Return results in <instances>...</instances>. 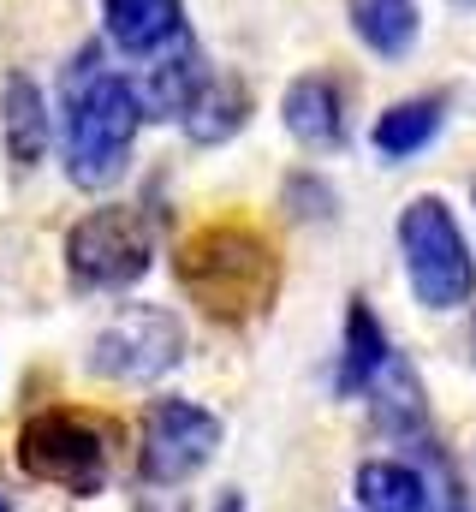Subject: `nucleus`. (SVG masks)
<instances>
[{
    "label": "nucleus",
    "instance_id": "obj_17",
    "mask_svg": "<svg viewBox=\"0 0 476 512\" xmlns=\"http://www.w3.org/2000/svg\"><path fill=\"white\" fill-rule=\"evenodd\" d=\"M244 120H250V90H244V84H227V78H215V84L203 90V102L191 108L185 131H191L197 143H227Z\"/></svg>",
    "mask_w": 476,
    "mask_h": 512
},
{
    "label": "nucleus",
    "instance_id": "obj_8",
    "mask_svg": "<svg viewBox=\"0 0 476 512\" xmlns=\"http://www.w3.org/2000/svg\"><path fill=\"white\" fill-rule=\"evenodd\" d=\"M102 30L119 54H161L185 36V0H102Z\"/></svg>",
    "mask_w": 476,
    "mask_h": 512
},
{
    "label": "nucleus",
    "instance_id": "obj_9",
    "mask_svg": "<svg viewBox=\"0 0 476 512\" xmlns=\"http://www.w3.org/2000/svg\"><path fill=\"white\" fill-rule=\"evenodd\" d=\"M280 120H286V131H292L304 149H340V143H346V96H340L334 78L310 72V78L286 84Z\"/></svg>",
    "mask_w": 476,
    "mask_h": 512
},
{
    "label": "nucleus",
    "instance_id": "obj_6",
    "mask_svg": "<svg viewBox=\"0 0 476 512\" xmlns=\"http://www.w3.org/2000/svg\"><path fill=\"white\" fill-rule=\"evenodd\" d=\"M179 358H185V328L161 304H125L90 340V370L102 382H125V387L161 382L167 370H179Z\"/></svg>",
    "mask_w": 476,
    "mask_h": 512
},
{
    "label": "nucleus",
    "instance_id": "obj_10",
    "mask_svg": "<svg viewBox=\"0 0 476 512\" xmlns=\"http://www.w3.org/2000/svg\"><path fill=\"white\" fill-rule=\"evenodd\" d=\"M209 84H215V78H209V66L197 60V48L167 54L161 66H149V72L137 78L143 120H191V108L203 102V90H209Z\"/></svg>",
    "mask_w": 476,
    "mask_h": 512
},
{
    "label": "nucleus",
    "instance_id": "obj_11",
    "mask_svg": "<svg viewBox=\"0 0 476 512\" xmlns=\"http://www.w3.org/2000/svg\"><path fill=\"white\" fill-rule=\"evenodd\" d=\"M0 143H6V155H12L18 173H30L48 155V96L24 72H12L0 84Z\"/></svg>",
    "mask_w": 476,
    "mask_h": 512
},
{
    "label": "nucleus",
    "instance_id": "obj_5",
    "mask_svg": "<svg viewBox=\"0 0 476 512\" xmlns=\"http://www.w3.org/2000/svg\"><path fill=\"white\" fill-rule=\"evenodd\" d=\"M149 262H155V233H149L143 209H131V203L90 209L66 233V268L84 292H125L149 274Z\"/></svg>",
    "mask_w": 476,
    "mask_h": 512
},
{
    "label": "nucleus",
    "instance_id": "obj_16",
    "mask_svg": "<svg viewBox=\"0 0 476 512\" xmlns=\"http://www.w3.org/2000/svg\"><path fill=\"white\" fill-rule=\"evenodd\" d=\"M369 399H375L381 429H393V435H423V429H429V399H423V382H417V370H411L399 352H393V358H387V370L375 376Z\"/></svg>",
    "mask_w": 476,
    "mask_h": 512
},
{
    "label": "nucleus",
    "instance_id": "obj_13",
    "mask_svg": "<svg viewBox=\"0 0 476 512\" xmlns=\"http://www.w3.org/2000/svg\"><path fill=\"white\" fill-rule=\"evenodd\" d=\"M357 507L363 512H441L435 489L405 459H363L357 465Z\"/></svg>",
    "mask_w": 476,
    "mask_h": 512
},
{
    "label": "nucleus",
    "instance_id": "obj_20",
    "mask_svg": "<svg viewBox=\"0 0 476 512\" xmlns=\"http://www.w3.org/2000/svg\"><path fill=\"white\" fill-rule=\"evenodd\" d=\"M471 352H476V328H471Z\"/></svg>",
    "mask_w": 476,
    "mask_h": 512
},
{
    "label": "nucleus",
    "instance_id": "obj_2",
    "mask_svg": "<svg viewBox=\"0 0 476 512\" xmlns=\"http://www.w3.org/2000/svg\"><path fill=\"white\" fill-rule=\"evenodd\" d=\"M143 126L137 84L108 72L102 60L72 66L66 78V173L78 191H114L131 167V143Z\"/></svg>",
    "mask_w": 476,
    "mask_h": 512
},
{
    "label": "nucleus",
    "instance_id": "obj_18",
    "mask_svg": "<svg viewBox=\"0 0 476 512\" xmlns=\"http://www.w3.org/2000/svg\"><path fill=\"white\" fill-rule=\"evenodd\" d=\"M137 512H185V507H167V501H143Z\"/></svg>",
    "mask_w": 476,
    "mask_h": 512
},
{
    "label": "nucleus",
    "instance_id": "obj_1",
    "mask_svg": "<svg viewBox=\"0 0 476 512\" xmlns=\"http://www.w3.org/2000/svg\"><path fill=\"white\" fill-rule=\"evenodd\" d=\"M173 274L191 292V304L227 328L262 322L280 298V256L256 227H238V221H215V227L191 233L179 245Z\"/></svg>",
    "mask_w": 476,
    "mask_h": 512
},
{
    "label": "nucleus",
    "instance_id": "obj_4",
    "mask_svg": "<svg viewBox=\"0 0 476 512\" xmlns=\"http://www.w3.org/2000/svg\"><path fill=\"white\" fill-rule=\"evenodd\" d=\"M18 465H24V477L60 489L72 501H90L108 489V471H114L108 423H96L84 411H36L18 429Z\"/></svg>",
    "mask_w": 476,
    "mask_h": 512
},
{
    "label": "nucleus",
    "instance_id": "obj_7",
    "mask_svg": "<svg viewBox=\"0 0 476 512\" xmlns=\"http://www.w3.org/2000/svg\"><path fill=\"white\" fill-rule=\"evenodd\" d=\"M221 453V417L191 399H155L143 411L137 435V477L149 489H179L191 483L209 459Z\"/></svg>",
    "mask_w": 476,
    "mask_h": 512
},
{
    "label": "nucleus",
    "instance_id": "obj_19",
    "mask_svg": "<svg viewBox=\"0 0 476 512\" xmlns=\"http://www.w3.org/2000/svg\"><path fill=\"white\" fill-rule=\"evenodd\" d=\"M0 512H12V501H6V495H0Z\"/></svg>",
    "mask_w": 476,
    "mask_h": 512
},
{
    "label": "nucleus",
    "instance_id": "obj_14",
    "mask_svg": "<svg viewBox=\"0 0 476 512\" xmlns=\"http://www.w3.org/2000/svg\"><path fill=\"white\" fill-rule=\"evenodd\" d=\"M441 120H447L441 96H411V102H399V108H387V114L375 120L369 143H375L381 161H411L417 149H429V143L441 137Z\"/></svg>",
    "mask_w": 476,
    "mask_h": 512
},
{
    "label": "nucleus",
    "instance_id": "obj_3",
    "mask_svg": "<svg viewBox=\"0 0 476 512\" xmlns=\"http://www.w3.org/2000/svg\"><path fill=\"white\" fill-rule=\"evenodd\" d=\"M399 251H405V280H411L423 310H459L476 298V251L459 227V215L441 197L405 203Z\"/></svg>",
    "mask_w": 476,
    "mask_h": 512
},
{
    "label": "nucleus",
    "instance_id": "obj_12",
    "mask_svg": "<svg viewBox=\"0 0 476 512\" xmlns=\"http://www.w3.org/2000/svg\"><path fill=\"white\" fill-rule=\"evenodd\" d=\"M387 358H393V346H387V328L375 322V310L352 298V310H346V340H340V376H334V393H369L375 376L387 370Z\"/></svg>",
    "mask_w": 476,
    "mask_h": 512
},
{
    "label": "nucleus",
    "instance_id": "obj_15",
    "mask_svg": "<svg viewBox=\"0 0 476 512\" xmlns=\"http://www.w3.org/2000/svg\"><path fill=\"white\" fill-rule=\"evenodd\" d=\"M346 18H352V36L381 60H399L423 30L417 0H346Z\"/></svg>",
    "mask_w": 476,
    "mask_h": 512
}]
</instances>
